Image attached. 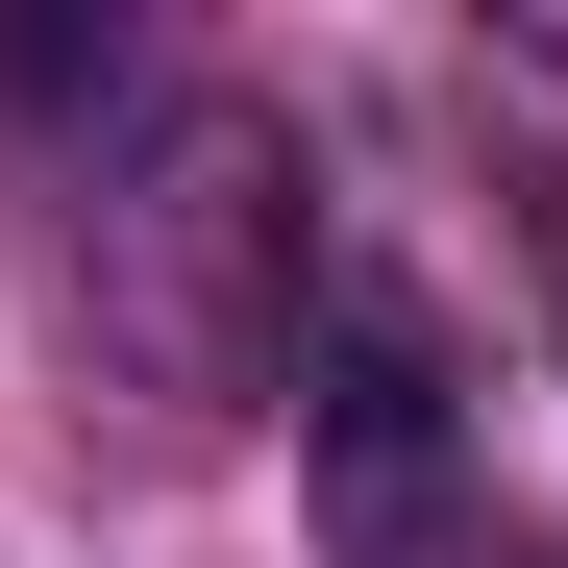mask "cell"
<instances>
[{
	"mask_svg": "<svg viewBox=\"0 0 568 568\" xmlns=\"http://www.w3.org/2000/svg\"><path fill=\"white\" fill-rule=\"evenodd\" d=\"M124 346L173 371V396H247L272 346H297V173H272V124H173L149 199H124Z\"/></svg>",
	"mask_w": 568,
	"mask_h": 568,
	"instance_id": "6da1fadb",
	"label": "cell"
},
{
	"mask_svg": "<svg viewBox=\"0 0 568 568\" xmlns=\"http://www.w3.org/2000/svg\"><path fill=\"white\" fill-rule=\"evenodd\" d=\"M322 469H346V519H396L420 469H445V346H420L396 272H346V297H322Z\"/></svg>",
	"mask_w": 568,
	"mask_h": 568,
	"instance_id": "7a4b0ae2",
	"label": "cell"
},
{
	"mask_svg": "<svg viewBox=\"0 0 568 568\" xmlns=\"http://www.w3.org/2000/svg\"><path fill=\"white\" fill-rule=\"evenodd\" d=\"M100 74H124V26H74V0H50V26H0V124H50V100H100Z\"/></svg>",
	"mask_w": 568,
	"mask_h": 568,
	"instance_id": "3957f363",
	"label": "cell"
}]
</instances>
